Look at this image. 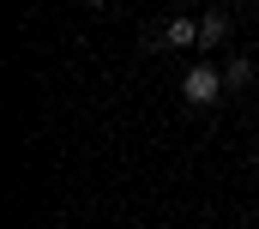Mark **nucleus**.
Wrapping results in <instances>:
<instances>
[{"label":"nucleus","instance_id":"f257e3e1","mask_svg":"<svg viewBox=\"0 0 259 229\" xmlns=\"http://www.w3.org/2000/svg\"><path fill=\"white\" fill-rule=\"evenodd\" d=\"M223 91H229V85H223V72H217L211 60H199V66L181 72V103H193V109H211Z\"/></svg>","mask_w":259,"mask_h":229},{"label":"nucleus","instance_id":"f03ea898","mask_svg":"<svg viewBox=\"0 0 259 229\" xmlns=\"http://www.w3.org/2000/svg\"><path fill=\"white\" fill-rule=\"evenodd\" d=\"M151 49H199V18H169L157 36H145Z\"/></svg>","mask_w":259,"mask_h":229},{"label":"nucleus","instance_id":"7ed1b4c3","mask_svg":"<svg viewBox=\"0 0 259 229\" xmlns=\"http://www.w3.org/2000/svg\"><path fill=\"white\" fill-rule=\"evenodd\" d=\"M217 43H229V12H223V6H211V12L199 18V49H217Z\"/></svg>","mask_w":259,"mask_h":229},{"label":"nucleus","instance_id":"20e7f679","mask_svg":"<svg viewBox=\"0 0 259 229\" xmlns=\"http://www.w3.org/2000/svg\"><path fill=\"white\" fill-rule=\"evenodd\" d=\"M223 85H229V91H241V85H253V60H247V55H235L229 66H223Z\"/></svg>","mask_w":259,"mask_h":229},{"label":"nucleus","instance_id":"39448f33","mask_svg":"<svg viewBox=\"0 0 259 229\" xmlns=\"http://www.w3.org/2000/svg\"><path fill=\"white\" fill-rule=\"evenodd\" d=\"M84 6H109V0H84Z\"/></svg>","mask_w":259,"mask_h":229},{"label":"nucleus","instance_id":"423d86ee","mask_svg":"<svg viewBox=\"0 0 259 229\" xmlns=\"http://www.w3.org/2000/svg\"><path fill=\"white\" fill-rule=\"evenodd\" d=\"M253 157H259V151H253Z\"/></svg>","mask_w":259,"mask_h":229},{"label":"nucleus","instance_id":"0eeeda50","mask_svg":"<svg viewBox=\"0 0 259 229\" xmlns=\"http://www.w3.org/2000/svg\"><path fill=\"white\" fill-rule=\"evenodd\" d=\"M253 114H259V109H253Z\"/></svg>","mask_w":259,"mask_h":229}]
</instances>
